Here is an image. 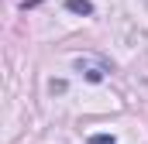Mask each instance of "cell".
Wrapping results in <instances>:
<instances>
[{
    "instance_id": "cell-2",
    "label": "cell",
    "mask_w": 148,
    "mask_h": 144,
    "mask_svg": "<svg viewBox=\"0 0 148 144\" xmlns=\"http://www.w3.org/2000/svg\"><path fill=\"white\" fill-rule=\"evenodd\" d=\"M69 10H73V14H93V7H90L86 0H69Z\"/></svg>"
},
{
    "instance_id": "cell-3",
    "label": "cell",
    "mask_w": 148,
    "mask_h": 144,
    "mask_svg": "<svg viewBox=\"0 0 148 144\" xmlns=\"http://www.w3.org/2000/svg\"><path fill=\"white\" fill-rule=\"evenodd\" d=\"M93 144H114V141L107 137V134H93Z\"/></svg>"
},
{
    "instance_id": "cell-1",
    "label": "cell",
    "mask_w": 148,
    "mask_h": 144,
    "mask_svg": "<svg viewBox=\"0 0 148 144\" xmlns=\"http://www.w3.org/2000/svg\"><path fill=\"white\" fill-rule=\"evenodd\" d=\"M79 69H86V79H90V82H100V79H103V65H97V62H83V58H79Z\"/></svg>"
}]
</instances>
